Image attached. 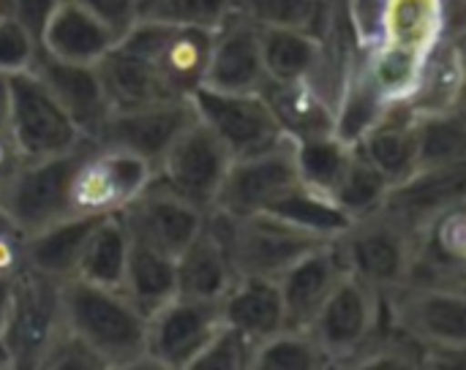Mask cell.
Listing matches in <instances>:
<instances>
[{"mask_svg":"<svg viewBox=\"0 0 466 370\" xmlns=\"http://www.w3.org/2000/svg\"><path fill=\"white\" fill-rule=\"evenodd\" d=\"M344 275L347 267L336 240L309 251L292 267H287L276 278L284 300L287 327H309Z\"/></svg>","mask_w":466,"mask_h":370,"instance_id":"d6986e66","label":"cell"},{"mask_svg":"<svg viewBox=\"0 0 466 370\" xmlns=\"http://www.w3.org/2000/svg\"><path fill=\"white\" fill-rule=\"evenodd\" d=\"M451 41H453V46H456V55H459V60H461L466 74V16L464 19H456V22L451 25Z\"/></svg>","mask_w":466,"mask_h":370,"instance_id":"bcb514c9","label":"cell"},{"mask_svg":"<svg viewBox=\"0 0 466 370\" xmlns=\"http://www.w3.org/2000/svg\"><path fill=\"white\" fill-rule=\"evenodd\" d=\"M60 284L30 270L16 275L14 289V308L3 338L11 346L16 368L38 370V363L52 344V338L63 327L60 311Z\"/></svg>","mask_w":466,"mask_h":370,"instance_id":"5bb4252c","label":"cell"},{"mask_svg":"<svg viewBox=\"0 0 466 370\" xmlns=\"http://www.w3.org/2000/svg\"><path fill=\"white\" fill-rule=\"evenodd\" d=\"M459 8H464V11H466V0H459V3H456V8H453V14H456Z\"/></svg>","mask_w":466,"mask_h":370,"instance_id":"f907efd6","label":"cell"},{"mask_svg":"<svg viewBox=\"0 0 466 370\" xmlns=\"http://www.w3.org/2000/svg\"><path fill=\"white\" fill-rule=\"evenodd\" d=\"M128 251H131V232L123 215L120 213L104 215L87 237V245L82 251L74 278L120 289L126 265H128Z\"/></svg>","mask_w":466,"mask_h":370,"instance_id":"f546056e","label":"cell"},{"mask_svg":"<svg viewBox=\"0 0 466 370\" xmlns=\"http://www.w3.org/2000/svg\"><path fill=\"white\" fill-rule=\"evenodd\" d=\"M30 71L41 79V85L52 93V98L66 109V115L76 123V128L93 142L109 115V98L98 74V65L68 63L52 57L38 46Z\"/></svg>","mask_w":466,"mask_h":370,"instance_id":"ac0fdd59","label":"cell"},{"mask_svg":"<svg viewBox=\"0 0 466 370\" xmlns=\"http://www.w3.org/2000/svg\"><path fill=\"white\" fill-rule=\"evenodd\" d=\"M298 147V169L306 185L333 196L339 180L344 177L355 145L344 142L339 134H322V136H309V139H295Z\"/></svg>","mask_w":466,"mask_h":370,"instance_id":"d6a6232c","label":"cell"},{"mask_svg":"<svg viewBox=\"0 0 466 370\" xmlns=\"http://www.w3.org/2000/svg\"><path fill=\"white\" fill-rule=\"evenodd\" d=\"M120 292L145 316H150L156 308H161L164 303L177 297L175 259L161 254L158 248L131 237V251H128V265H126Z\"/></svg>","mask_w":466,"mask_h":370,"instance_id":"83f0119b","label":"cell"},{"mask_svg":"<svg viewBox=\"0 0 466 370\" xmlns=\"http://www.w3.org/2000/svg\"><path fill=\"white\" fill-rule=\"evenodd\" d=\"M60 3L63 0H0V11L11 14L35 41H41L44 27Z\"/></svg>","mask_w":466,"mask_h":370,"instance_id":"60d3db41","label":"cell"},{"mask_svg":"<svg viewBox=\"0 0 466 370\" xmlns=\"http://www.w3.org/2000/svg\"><path fill=\"white\" fill-rule=\"evenodd\" d=\"M101 218L104 215H66L38 232L22 235L25 270L52 281L74 278L87 237Z\"/></svg>","mask_w":466,"mask_h":370,"instance_id":"7402d4cb","label":"cell"},{"mask_svg":"<svg viewBox=\"0 0 466 370\" xmlns=\"http://www.w3.org/2000/svg\"><path fill=\"white\" fill-rule=\"evenodd\" d=\"M254 341L246 338L240 330L221 325L216 335L208 341L202 355L197 357L194 368L210 370H251V357H254ZM191 368V370H194Z\"/></svg>","mask_w":466,"mask_h":370,"instance_id":"74e56055","label":"cell"},{"mask_svg":"<svg viewBox=\"0 0 466 370\" xmlns=\"http://www.w3.org/2000/svg\"><path fill=\"white\" fill-rule=\"evenodd\" d=\"M14 289H16V275H0V335L5 333L8 319H11Z\"/></svg>","mask_w":466,"mask_h":370,"instance_id":"f6af8a7d","label":"cell"},{"mask_svg":"<svg viewBox=\"0 0 466 370\" xmlns=\"http://www.w3.org/2000/svg\"><path fill=\"white\" fill-rule=\"evenodd\" d=\"M235 8L238 0H145L139 5V16L216 30Z\"/></svg>","mask_w":466,"mask_h":370,"instance_id":"8d00e7d4","label":"cell"},{"mask_svg":"<svg viewBox=\"0 0 466 370\" xmlns=\"http://www.w3.org/2000/svg\"><path fill=\"white\" fill-rule=\"evenodd\" d=\"M333 368L311 330L284 327L254 346L251 370H325Z\"/></svg>","mask_w":466,"mask_h":370,"instance_id":"1f68e13d","label":"cell"},{"mask_svg":"<svg viewBox=\"0 0 466 370\" xmlns=\"http://www.w3.org/2000/svg\"><path fill=\"white\" fill-rule=\"evenodd\" d=\"M385 297V322L420 349H466V284L407 281Z\"/></svg>","mask_w":466,"mask_h":370,"instance_id":"5b68a950","label":"cell"},{"mask_svg":"<svg viewBox=\"0 0 466 370\" xmlns=\"http://www.w3.org/2000/svg\"><path fill=\"white\" fill-rule=\"evenodd\" d=\"M221 319L254 344L284 330L287 314L279 281L265 275H238L221 297Z\"/></svg>","mask_w":466,"mask_h":370,"instance_id":"cb8c5ba5","label":"cell"},{"mask_svg":"<svg viewBox=\"0 0 466 370\" xmlns=\"http://www.w3.org/2000/svg\"><path fill=\"white\" fill-rule=\"evenodd\" d=\"M265 85L268 71L262 60L259 27L240 11H232L213 30L202 87L227 93H262Z\"/></svg>","mask_w":466,"mask_h":370,"instance_id":"e0dca14e","label":"cell"},{"mask_svg":"<svg viewBox=\"0 0 466 370\" xmlns=\"http://www.w3.org/2000/svg\"><path fill=\"white\" fill-rule=\"evenodd\" d=\"M5 128L25 161L63 155L90 142L30 68L8 76Z\"/></svg>","mask_w":466,"mask_h":370,"instance_id":"52a82bcc","label":"cell"},{"mask_svg":"<svg viewBox=\"0 0 466 370\" xmlns=\"http://www.w3.org/2000/svg\"><path fill=\"white\" fill-rule=\"evenodd\" d=\"M85 145L63 155L22 161L14 177L3 185L0 210L5 213V218L19 235L38 232L71 215L68 191H71V177H74V169Z\"/></svg>","mask_w":466,"mask_h":370,"instance_id":"ba28073f","label":"cell"},{"mask_svg":"<svg viewBox=\"0 0 466 370\" xmlns=\"http://www.w3.org/2000/svg\"><path fill=\"white\" fill-rule=\"evenodd\" d=\"M221 325V300L172 297L147 316L145 368L191 370Z\"/></svg>","mask_w":466,"mask_h":370,"instance_id":"8fae6325","label":"cell"},{"mask_svg":"<svg viewBox=\"0 0 466 370\" xmlns=\"http://www.w3.org/2000/svg\"><path fill=\"white\" fill-rule=\"evenodd\" d=\"M38 370H106V365L82 338L60 327V333L46 346Z\"/></svg>","mask_w":466,"mask_h":370,"instance_id":"f35d334b","label":"cell"},{"mask_svg":"<svg viewBox=\"0 0 466 370\" xmlns=\"http://www.w3.org/2000/svg\"><path fill=\"white\" fill-rule=\"evenodd\" d=\"M175 270H177V295L194 297V300H216L218 303L227 295V289L232 286V281L238 278L232 270V262L227 256V248L208 229V224L177 254Z\"/></svg>","mask_w":466,"mask_h":370,"instance_id":"d4e9b609","label":"cell"},{"mask_svg":"<svg viewBox=\"0 0 466 370\" xmlns=\"http://www.w3.org/2000/svg\"><path fill=\"white\" fill-rule=\"evenodd\" d=\"M38 41L5 11H0V74L27 71L35 60Z\"/></svg>","mask_w":466,"mask_h":370,"instance_id":"ab89813d","label":"cell"},{"mask_svg":"<svg viewBox=\"0 0 466 370\" xmlns=\"http://www.w3.org/2000/svg\"><path fill=\"white\" fill-rule=\"evenodd\" d=\"M281 128L292 139L336 134V106L309 82H268L262 87Z\"/></svg>","mask_w":466,"mask_h":370,"instance_id":"484cf974","label":"cell"},{"mask_svg":"<svg viewBox=\"0 0 466 370\" xmlns=\"http://www.w3.org/2000/svg\"><path fill=\"white\" fill-rule=\"evenodd\" d=\"M120 215L134 240L147 243L172 259H177V254L205 229L208 218L205 210L158 180H153Z\"/></svg>","mask_w":466,"mask_h":370,"instance_id":"9a60e30c","label":"cell"},{"mask_svg":"<svg viewBox=\"0 0 466 370\" xmlns=\"http://www.w3.org/2000/svg\"><path fill=\"white\" fill-rule=\"evenodd\" d=\"M466 95V74L451 35L429 55L420 82L415 93L404 101L418 117L448 112L453 106H461Z\"/></svg>","mask_w":466,"mask_h":370,"instance_id":"f1b7e54d","label":"cell"},{"mask_svg":"<svg viewBox=\"0 0 466 370\" xmlns=\"http://www.w3.org/2000/svg\"><path fill=\"white\" fill-rule=\"evenodd\" d=\"M191 101L197 117L208 128H213L232 158L262 153L287 136L265 93H227L199 87Z\"/></svg>","mask_w":466,"mask_h":370,"instance_id":"7c38bea8","label":"cell"},{"mask_svg":"<svg viewBox=\"0 0 466 370\" xmlns=\"http://www.w3.org/2000/svg\"><path fill=\"white\" fill-rule=\"evenodd\" d=\"M25 270L22 235L16 229L0 232V275H19Z\"/></svg>","mask_w":466,"mask_h":370,"instance_id":"7bdbcfd3","label":"cell"},{"mask_svg":"<svg viewBox=\"0 0 466 370\" xmlns=\"http://www.w3.org/2000/svg\"><path fill=\"white\" fill-rule=\"evenodd\" d=\"M210 41L213 30L169 25L145 16H139L120 35V44L126 49L142 55L153 65L169 98H191L202 87L210 57Z\"/></svg>","mask_w":466,"mask_h":370,"instance_id":"8992f818","label":"cell"},{"mask_svg":"<svg viewBox=\"0 0 466 370\" xmlns=\"http://www.w3.org/2000/svg\"><path fill=\"white\" fill-rule=\"evenodd\" d=\"M63 327L82 338L106 370L145 368L147 316L120 292L82 278L60 284Z\"/></svg>","mask_w":466,"mask_h":370,"instance_id":"6da1fadb","label":"cell"},{"mask_svg":"<svg viewBox=\"0 0 466 370\" xmlns=\"http://www.w3.org/2000/svg\"><path fill=\"white\" fill-rule=\"evenodd\" d=\"M418 136H420V169L466 161L464 104L448 112L423 115L418 120Z\"/></svg>","mask_w":466,"mask_h":370,"instance_id":"836d02e7","label":"cell"},{"mask_svg":"<svg viewBox=\"0 0 466 370\" xmlns=\"http://www.w3.org/2000/svg\"><path fill=\"white\" fill-rule=\"evenodd\" d=\"M117 38L120 35L104 19L74 0H63L49 16L38 46L52 57L96 65L117 44Z\"/></svg>","mask_w":466,"mask_h":370,"instance_id":"603a6c76","label":"cell"},{"mask_svg":"<svg viewBox=\"0 0 466 370\" xmlns=\"http://www.w3.org/2000/svg\"><path fill=\"white\" fill-rule=\"evenodd\" d=\"M3 229H14V226H11V221L5 218V213L0 210V232H3Z\"/></svg>","mask_w":466,"mask_h":370,"instance_id":"681fc988","label":"cell"},{"mask_svg":"<svg viewBox=\"0 0 466 370\" xmlns=\"http://www.w3.org/2000/svg\"><path fill=\"white\" fill-rule=\"evenodd\" d=\"M420 235L385 205L363 218H355L336 237L347 273L371 284L382 295L407 284L418 259Z\"/></svg>","mask_w":466,"mask_h":370,"instance_id":"3957f363","label":"cell"},{"mask_svg":"<svg viewBox=\"0 0 466 370\" xmlns=\"http://www.w3.org/2000/svg\"><path fill=\"white\" fill-rule=\"evenodd\" d=\"M232 161V153L213 134V128L194 117L161 155L156 180L208 213L218 202Z\"/></svg>","mask_w":466,"mask_h":370,"instance_id":"30bf717a","label":"cell"},{"mask_svg":"<svg viewBox=\"0 0 466 370\" xmlns=\"http://www.w3.org/2000/svg\"><path fill=\"white\" fill-rule=\"evenodd\" d=\"M14 368H16V363H14L11 346H8V341L0 335V370H14Z\"/></svg>","mask_w":466,"mask_h":370,"instance_id":"c3c4849f","label":"cell"},{"mask_svg":"<svg viewBox=\"0 0 466 370\" xmlns=\"http://www.w3.org/2000/svg\"><path fill=\"white\" fill-rule=\"evenodd\" d=\"M137 3H139V5H142V3H145V0H137Z\"/></svg>","mask_w":466,"mask_h":370,"instance_id":"816d5d0a","label":"cell"},{"mask_svg":"<svg viewBox=\"0 0 466 370\" xmlns=\"http://www.w3.org/2000/svg\"><path fill=\"white\" fill-rule=\"evenodd\" d=\"M96 65H98V74H101V82H104V90L109 98V112L112 109H134V106H145V104L169 98L164 93L153 65L142 55L126 49L120 44V38Z\"/></svg>","mask_w":466,"mask_h":370,"instance_id":"4316f807","label":"cell"},{"mask_svg":"<svg viewBox=\"0 0 466 370\" xmlns=\"http://www.w3.org/2000/svg\"><path fill=\"white\" fill-rule=\"evenodd\" d=\"M390 188H393L390 180L355 145V155H352L344 177L339 180V185L333 191V199L355 221V218H363V215L380 210L388 202Z\"/></svg>","mask_w":466,"mask_h":370,"instance_id":"e575fe53","label":"cell"},{"mask_svg":"<svg viewBox=\"0 0 466 370\" xmlns=\"http://www.w3.org/2000/svg\"><path fill=\"white\" fill-rule=\"evenodd\" d=\"M270 215H279L306 232H314L319 237L336 240L341 232L350 229L352 218L339 207V202L306 183H300L298 188H292L287 196H281L270 210Z\"/></svg>","mask_w":466,"mask_h":370,"instance_id":"4dcf8cb0","label":"cell"},{"mask_svg":"<svg viewBox=\"0 0 466 370\" xmlns=\"http://www.w3.org/2000/svg\"><path fill=\"white\" fill-rule=\"evenodd\" d=\"M8 123V76L0 74V128Z\"/></svg>","mask_w":466,"mask_h":370,"instance_id":"7dc6e473","label":"cell"},{"mask_svg":"<svg viewBox=\"0 0 466 370\" xmlns=\"http://www.w3.org/2000/svg\"><path fill=\"white\" fill-rule=\"evenodd\" d=\"M300 183L303 177L298 169L295 139L284 136L279 145L262 153L232 161L216 207L235 215L268 213L281 196H287Z\"/></svg>","mask_w":466,"mask_h":370,"instance_id":"4fadbf2b","label":"cell"},{"mask_svg":"<svg viewBox=\"0 0 466 370\" xmlns=\"http://www.w3.org/2000/svg\"><path fill=\"white\" fill-rule=\"evenodd\" d=\"M98 19H104L117 35H123L137 19H139V3L137 0H74Z\"/></svg>","mask_w":466,"mask_h":370,"instance_id":"b9f144b4","label":"cell"},{"mask_svg":"<svg viewBox=\"0 0 466 370\" xmlns=\"http://www.w3.org/2000/svg\"><path fill=\"white\" fill-rule=\"evenodd\" d=\"M156 180V164L128 147L87 142L71 177V215L123 213Z\"/></svg>","mask_w":466,"mask_h":370,"instance_id":"277c9868","label":"cell"},{"mask_svg":"<svg viewBox=\"0 0 466 370\" xmlns=\"http://www.w3.org/2000/svg\"><path fill=\"white\" fill-rule=\"evenodd\" d=\"M464 109H466V95H464Z\"/></svg>","mask_w":466,"mask_h":370,"instance_id":"f5cc1de1","label":"cell"},{"mask_svg":"<svg viewBox=\"0 0 466 370\" xmlns=\"http://www.w3.org/2000/svg\"><path fill=\"white\" fill-rule=\"evenodd\" d=\"M194 117L191 98H161L134 109H112L93 142L128 147L158 166L161 155Z\"/></svg>","mask_w":466,"mask_h":370,"instance_id":"2e32d148","label":"cell"},{"mask_svg":"<svg viewBox=\"0 0 466 370\" xmlns=\"http://www.w3.org/2000/svg\"><path fill=\"white\" fill-rule=\"evenodd\" d=\"M205 224L227 248L235 275L279 278L300 256L330 243L328 237L306 232L270 213L235 215L221 207H213L208 210Z\"/></svg>","mask_w":466,"mask_h":370,"instance_id":"7a4b0ae2","label":"cell"},{"mask_svg":"<svg viewBox=\"0 0 466 370\" xmlns=\"http://www.w3.org/2000/svg\"><path fill=\"white\" fill-rule=\"evenodd\" d=\"M330 0H238L243 16L257 27H292L319 33L328 16Z\"/></svg>","mask_w":466,"mask_h":370,"instance_id":"d590c367","label":"cell"},{"mask_svg":"<svg viewBox=\"0 0 466 370\" xmlns=\"http://www.w3.org/2000/svg\"><path fill=\"white\" fill-rule=\"evenodd\" d=\"M22 161H25V155L19 153L14 136L8 134V128H0V191L14 177V172L22 166Z\"/></svg>","mask_w":466,"mask_h":370,"instance_id":"ee69618b","label":"cell"},{"mask_svg":"<svg viewBox=\"0 0 466 370\" xmlns=\"http://www.w3.org/2000/svg\"><path fill=\"white\" fill-rule=\"evenodd\" d=\"M385 327V297L371 284L347 273L322 311L306 327L328 355L333 368L347 363Z\"/></svg>","mask_w":466,"mask_h":370,"instance_id":"9c48e42d","label":"cell"},{"mask_svg":"<svg viewBox=\"0 0 466 370\" xmlns=\"http://www.w3.org/2000/svg\"><path fill=\"white\" fill-rule=\"evenodd\" d=\"M418 120L420 117L404 101L390 104L358 142V150L390 180V185L404 183L420 169Z\"/></svg>","mask_w":466,"mask_h":370,"instance_id":"44dd1931","label":"cell"},{"mask_svg":"<svg viewBox=\"0 0 466 370\" xmlns=\"http://www.w3.org/2000/svg\"><path fill=\"white\" fill-rule=\"evenodd\" d=\"M385 207L420 235V229L437 215L466 207V161L418 169L412 177L390 188Z\"/></svg>","mask_w":466,"mask_h":370,"instance_id":"ffe728a7","label":"cell"}]
</instances>
